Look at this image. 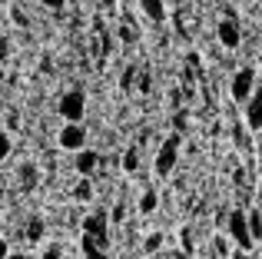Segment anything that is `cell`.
I'll return each instance as SVG.
<instances>
[{
  "label": "cell",
  "mask_w": 262,
  "mask_h": 259,
  "mask_svg": "<svg viewBox=\"0 0 262 259\" xmlns=\"http://www.w3.org/2000/svg\"><path fill=\"white\" fill-rule=\"evenodd\" d=\"M57 110H60V117H63L67 123H80V120H83V113H86V97L80 90H70V93H63V97H60Z\"/></svg>",
  "instance_id": "obj_1"
},
{
  "label": "cell",
  "mask_w": 262,
  "mask_h": 259,
  "mask_svg": "<svg viewBox=\"0 0 262 259\" xmlns=\"http://www.w3.org/2000/svg\"><path fill=\"white\" fill-rule=\"evenodd\" d=\"M83 236H90V240L103 249L110 246V226H106V213H103V209H96V213H90L83 220Z\"/></svg>",
  "instance_id": "obj_2"
},
{
  "label": "cell",
  "mask_w": 262,
  "mask_h": 259,
  "mask_svg": "<svg viewBox=\"0 0 262 259\" xmlns=\"http://www.w3.org/2000/svg\"><path fill=\"white\" fill-rule=\"evenodd\" d=\"M229 236L232 243H236L243 253H249L252 249V236H249V213H243V209H236V213L229 216Z\"/></svg>",
  "instance_id": "obj_3"
},
{
  "label": "cell",
  "mask_w": 262,
  "mask_h": 259,
  "mask_svg": "<svg viewBox=\"0 0 262 259\" xmlns=\"http://www.w3.org/2000/svg\"><path fill=\"white\" fill-rule=\"evenodd\" d=\"M60 146L73 149V153L86 149V126L83 123H67L63 130H60Z\"/></svg>",
  "instance_id": "obj_4"
},
{
  "label": "cell",
  "mask_w": 262,
  "mask_h": 259,
  "mask_svg": "<svg viewBox=\"0 0 262 259\" xmlns=\"http://www.w3.org/2000/svg\"><path fill=\"white\" fill-rule=\"evenodd\" d=\"M176 146H179V143L169 140L166 146L160 149V156H156V173H160V176H166L169 169H173V163H176Z\"/></svg>",
  "instance_id": "obj_5"
},
{
  "label": "cell",
  "mask_w": 262,
  "mask_h": 259,
  "mask_svg": "<svg viewBox=\"0 0 262 259\" xmlns=\"http://www.w3.org/2000/svg\"><path fill=\"white\" fill-rule=\"evenodd\" d=\"M96 163H100V156H96L93 149H80L77 160H73V166H77V173H80V176H90V173L96 169Z\"/></svg>",
  "instance_id": "obj_6"
},
{
  "label": "cell",
  "mask_w": 262,
  "mask_h": 259,
  "mask_svg": "<svg viewBox=\"0 0 262 259\" xmlns=\"http://www.w3.org/2000/svg\"><path fill=\"white\" fill-rule=\"evenodd\" d=\"M80 249H83V259H110L106 249L96 246V243L90 240V236H83V240H80Z\"/></svg>",
  "instance_id": "obj_7"
},
{
  "label": "cell",
  "mask_w": 262,
  "mask_h": 259,
  "mask_svg": "<svg viewBox=\"0 0 262 259\" xmlns=\"http://www.w3.org/2000/svg\"><path fill=\"white\" fill-rule=\"evenodd\" d=\"M27 243H40L43 240V220H40V216H33L30 223H27Z\"/></svg>",
  "instance_id": "obj_8"
},
{
  "label": "cell",
  "mask_w": 262,
  "mask_h": 259,
  "mask_svg": "<svg viewBox=\"0 0 262 259\" xmlns=\"http://www.w3.org/2000/svg\"><path fill=\"white\" fill-rule=\"evenodd\" d=\"M249 236H252V243L262 240V213H259V209L249 213Z\"/></svg>",
  "instance_id": "obj_9"
},
{
  "label": "cell",
  "mask_w": 262,
  "mask_h": 259,
  "mask_svg": "<svg viewBox=\"0 0 262 259\" xmlns=\"http://www.w3.org/2000/svg\"><path fill=\"white\" fill-rule=\"evenodd\" d=\"M40 259H63V246H60V243H47Z\"/></svg>",
  "instance_id": "obj_10"
},
{
  "label": "cell",
  "mask_w": 262,
  "mask_h": 259,
  "mask_svg": "<svg viewBox=\"0 0 262 259\" xmlns=\"http://www.w3.org/2000/svg\"><path fill=\"white\" fill-rule=\"evenodd\" d=\"M10 149H13V140H10V133L7 130H0V163L10 156Z\"/></svg>",
  "instance_id": "obj_11"
},
{
  "label": "cell",
  "mask_w": 262,
  "mask_h": 259,
  "mask_svg": "<svg viewBox=\"0 0 262 259\" xmlns=\"http://www.w3.org/2000/svg\"><path fill=\"white\" fill-rule=\"evenodd\" d=\"M20 176H24V186H27V189L37 183V169H33L30 163H24V166H20Z\"/></svg>",
  "instance_id": "obj_12"
},
{
  "label": "cell",
  "mask_w": 262,
  "mask_h": 259,
  "mask_svg": "<svg viewBox=\"0 0 262 259\" xmlns=\"http://www.w3.org/2000/svg\"><path fill=\"white\" fill-rule=\"evenodd\" d=\"M73 196H77V200H90V196H93V186H90V180H80L77 189H73Z\"/></svg>",
  "instance_id": "obj_13"
},
{
  "label": "cell",
  "mask_w": 262,
  "mask_h": 259,
  "mask_svg": "<svg viewBox=\"0 0 262 259\" xmlns=\"http://www.w3.org/2000/svg\"><path fill=\"white\" fill-rule=\"evenodd\" d=\"M160 246H163V236H160V233H149L146 243H143V249H146V253H156Z\"/></svg>",
  "instance_id": "obj_14"
},
{
  "label": "cell",
  "mask_w": 262,
  "mask_h": 259,
  "mask_svg": "<svg viewBox=\"0 0 262 259\" xmlns=\"http://www.w3.org/2000/svg\"><path fill=\"white\" fill-rule=\"evenodd\" d=\"M156 209V193H143V200H140V213H153Z\"/></svg>",
  "instance_id": "obj_15"
},
{
  "label": "cell",
  "mask_w": 262,
  "mask_h": 259,
  "mask_svg": "<svg viewBox=\"0 0 262 259\" xmlns=\"http://www.w3.org/2000/svg\"><path fill=\"white\" fill-rule=\"evenodd\" d=\"M7 53H10V40H7V37H0V63L7 60Z\"/></svg>",
  "instance_id": "obj_16"
},
{
  "label": "cell",
  "mask_w": 262,
  "mask_h": 259,
  "mask_svg": "<svg viewBox=\"0 0 262 259\" xmlns=\"http://www.w3.org/2000/svg\"><path fill=\"white\" fill-rule=\"evenodd\" d=\"M7 256H10V243L0 236V259H7Z\"/></svg>",
  "instance_id": "obj_17"
},
{
  "label": "cell",
  "mask_w": 262,
  "mask_h": 259,
  "mask_svg": "<svg viewBox=\"0 0 262 259\" xmlns=\"http://www.w3.org/2000/svg\"><path fill=\"white\" fill-rule=\"evenodd\" d=\"M40 4H43V7H53V10H57V7H63V0H40Z\"/></svg>",
  "instance_id": "obj_18"
},
{
  "label": "cell",
  "mask_w": 262,
  "mask_h": 259,
  "mask_svg": "<svg viewBox=\"0 0 262 259\" xmlns=\"http://www.w3.org/2000/svg\"><path fill=\"white\" fill-rule=\"evenodd\" d=\"M7 259H33V256H30V253H10Z\"/></svg>",
  "instance_id": "obj_19"
},
{
  "label": "cell",
  "mask_w": 262,
  "mask_h": 259,
  "mask_svg": "<svg viewBox=\"0 0 262 259\" xmlns=\"http://www.w3.org/2000/svg\"><path fill=\"white\" fill-rule=\"evenodd\" d=\"M173 259H189V256H186V253H176V256H173Z\"/></svg>",
  "instance_id": "obj_20"
},
{
  "label": "cell",
  "mask_w": 262,
  "mask_h": 259,
  "mask_svg": "<svg viewBox=\"0 0 262 259\" xmlns=\"http://www.w3.org/2000/svg\"><path fill=\"white\" fill-rule=\"evenodd\" d=\"M0 80H4V70H0Z\"/></svg>",
  "instance_id": "obj_21"
},
{
  "label": "cell",
  "mask_w": 262,
  "mask_h": 259,
  "mask_svg": "<svg viewBox=\"0 0 262 259\" xmlns=\"http://www.w3.org/2000/svg\"><path fill=\"white\" fill-rule=\"evenodd\" d=\"M0 216H4V209H0Z\"/></svg>",
  "instance_id": "obj_22"
}]
</instances>
